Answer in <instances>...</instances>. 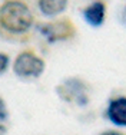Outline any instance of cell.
Wrapping results in <instances>:
<instances>
[{
	"instance_id": "6da1fadb",
	"label": "cell",
	"mask_w": 126,
	"mask_h": 135,
	"mask_svg": "<svg viewBox=\"0 0 126 135\" xmlns=\"http://www.w3.org/2000/svg\"><path fill=\"white\" fill-rule=\"evenodd\" d=\"M34 23V15L24 0H4L0 4V30L13 36L26 35Z\"/></svg>"
},
{
	"instance_id": "7a4b0ae2",
	"label": "cell",
	"mask_w": 126,
	"mask_h": 135,
	"mask_svg": "<svg viewBox=\"0 0 126 135\" xmlns=\"http://www.w3.org/2000/svg\"><path fill=\"white\" fill-rule=\"evenodd\" d=\"M39 32L47 43L53 45L73 39L76 36L77 29L69 17H59L39 25Z\"/></svg>"
},
{
	"instance_id": "3957f363",
	"label": "cell",
	"mask_w": 126,
	"mask_h": 135,
	"mask_svg": "<svg viewBox=\"0 0 126 135\" xmlns=\"http://www.w3.org/2000/svg\"><path fill=\"white\" fill-rule=\"evenodd\" d=\"M46 69V63L40 56L33 52V50L27 49L23 50L16 56L14 62H13V72L16 76L23 79H34L39 78Z\"/></svg>"
},
{
	"instance_id": "277c9868",
	"label": "cell",
	"mask_w": 126,
	"mask_h": 135,
	"mask_svg": "<svg viewBox=\"0 0 126 135\" xmlns=\"http://www.w3.org/2000/svg\"><path fill=\"white\" fill-rule=\"evenodd\" d=\"M56 94L62 101L85 107L89 104V88L85 81L79 78H67L60 82L56 88Z\"/></svg>"
},
{
	"instance_id": "5b68a950",
	"label": "cell",
	"mask_w": 126,
	"mask_h": 135,
	"mask_svg": "<svg viewBox=\"0 0 126 135\" xmlns=\"http://www.w3.org/2000/svg\"><path fill=\"white\" fill-rule=\"evenodd\" d=\"M106 13H108V7H106V3L103 0H95L82 10V16L85 22L92 27L102 26L106 20Z\"/></svg>"
},
{
	"instance_id": "8992f818",
	"label": "cell",
	"mask_w": 126,
	"mask_h": 135,
	"mask_svg": "<svg viewBox=\"0 0 126 135\" xmlns=\"http://www.w3.org/2000/svg\"><path fill=\"white\" fill-rule=\"evenodd\" d=\"M106 117L116 127H126V96L110 99L106 108Z\"/></svg>"
},
{
	"instance_id": "52a82bcc",
	"label": "cell",
	"mask_w": 126,
	"mask_h": 135,
	"mask_svg": "<svg viewBox=\"0 0 126 135\" xmlns=\"http://www.w3.org/2000/svg\"><path fill=\"white\" fill-rule=\"evenodd\" d=\"M69 6V0H37V9L44 17H57Z\"/></svg>"
},
{
	"instance_id": "ba28073f",
	"label": "cell",
	"mask_w": 126,
	"mask_h": 135,
	"mask_svg": "<svg viewBox=\"0 0 126 135\" xmlns=\"http://www.w3.org/2000/svg\"><path fill=\"white\" fill-rule=\"evenodd\" d=\"M9 65H10V57H9V55L4 52H0V75H3L7 70Z\"/></svg>"
},
{
	"instance_id": "9c48e42d",
	"label": "cell",
	"mask_w": 126,
	"mask_h": 135,
	"mask_svg": "<svg viewBox=\"0 0 126 135\" xmlns=\"http://www.w3.org/2000/svg\"><path fill=\"white\" fill-rule=\"evenodd\" d=\"M9 117V112H7V107H6V102L4 99L0 96V122L6 121Z\"/></svg>"
},
{
	"instance_id": "30bf717a",
	"label": "cell",
	"mask_w": 126,
	"mask_h": 135,
	"mask_svg": "<svg viewBox=\"0 0 126 135\" xmlns=\"http://www.w3.org/2000/svg\"><path fill=\"white\" fill-rule=\"evenodd\" d=\"M119 20H120V23L126 27V2H125V4L122 6V9H120V13H119Z\"/></svg>"
},
{
	"instance_id": "8fae6325",
	"label": "cell",
	"mask_w": 126,
	"mask_h": 135,
	"mask_svg": "<svg viewBox=\"0 0 126 135\" xmlns=\"http://www.w3.org/2000/svg\"><path fill=\"white\" fill-rule=\"evenodd\" d=\"M99 135H125L123 132H120V131H115V129H109V131H103L102 134Z\"/></svg>"
},
{
	"instance_id": "7c38bea8",
	"label": "cell",
	"mask_w": 126,
	"mask_h": 135,
	"mask_svg": "<svg viewBox=\"0 0 126 135\" xmlns=\"http://www.w3.org/2000/svg\"><path fill=\"white\" fill-rule=\"evenodd\" d=\"M6 132H7V128H6V125L0 124V135H6Z\"/></svg>"
}]
</instances>
